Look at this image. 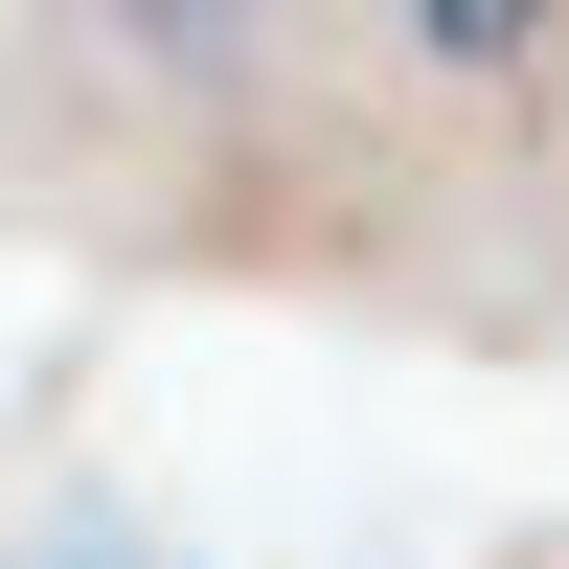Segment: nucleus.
Here are the masks:
<instances>
[{"label": "nucleus", "instance_id": "1", "mask_svg": "<svg viewBox=\"0 0 569 569\" xmlns=\"http://www.w3.org/2000/svg\"><path fill=\"white\" fill-rule=\"evenodd\" d=\"M46 569H182L160 525H114V501H69V525H46Z\"/></svg>", "mask_w": 569, "mask_h": 569}]
</instances>
